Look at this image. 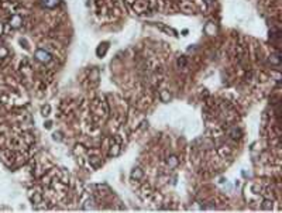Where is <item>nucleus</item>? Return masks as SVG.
Here are the masks:
<instances>
[{
  "label": "nucleus",
  "mask_w": 282,
  "mask_h": 213,
  "mask_svg": "<svg viewBox=\"0 0 282 213\" xmlns=\"http://www.w3.org/2000/svg\"><path fill=\"white\" fill-rule=\"evenodd\" d=\"M20 24H21V17L20 16H13L12 20H10V26L17 28V27H20Z\"/></svg>",
  "instance_id": "f03ea898"
},
{
  "label": "nucleus",
  "mask_w": 282,
  "mask_h": 213,
  "mask_svg": "<svg viewBox=\"0 0 282 213\" xmlns=\"http://www.w3.org/2000/svg\"><path fill=\"white\" fill-rule=\"evenodd\" d=\"M2 31H3V26H2V23H0V34H2Z\"/></svg>",
  "instance_id": "20e7f679"
},
{
  "label": "nucleus",
  "mask_w": 282,
  "mask_h": 213,
  "mask_svg": "<svg viewBox=\"0 0 282 213\" xmlns=\"http://www.w3.org/2000/svg\"><path fill=\"white\" fill-rule=\"evenodd\" d=\"M43 4L48 9H54L58 4V0H43Z\"/></svg>",
  "instance_id": "7ed1b4c3"
},
{
  "label": "nucleus",
  "mask_w": 282,
  "mask_h": 213,
  "mask_svg": "<svg viewBox=\"0 0 282 213\" xmlns=\"http://www.w3.org/2000/svg\"><path fill=\"white\" fill-rule=\"evenodd\" d=\"M206 2H207V3H212V2H213V0H206Z\"/></svg>",
  "instance_id": "39448f33"
},
{
  "label": "nucleus",
  "mask_w": 282,
  "mask_h": 213,
  "mask_svg": "<svg viewBox=\"0 0 282 213\" xmlns=\"http://www.w3.org/2000/svg\"><path fill=\"white\" fill-rule=\"evenodd\" d=\"M35 58L38 59L40 62H50L51 61V55L47 52L45 50H37L35 51Z\"/></svg>",
  "instance_id": "f257e3e1"
}]
</instances>
